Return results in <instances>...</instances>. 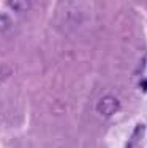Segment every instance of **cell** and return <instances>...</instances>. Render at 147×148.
<instances>
[{
	"label": "cell",
	"instance_id": "obj_1",
	"mask_svg": "<svg viewBox=\"0 0 147 148\" xmlns=\"http://www.w3.org/2000/svg\"><path fill=\"white\" fill-rule=\"evenodd\" d=\"M120 110V101L114 96V95H106V96H101L100 101L97 103V112L101 117H112L114 114Z\"/></svg>",
	"mask_w": 147,
	"mask_h": 148
},
{
	"label": "cell",
	"instance_id": "obj_2",
	"mask_svg": "<svg viewBox=\"0 0 147 148\" xmlns=\"http://www.w3.org/2000/svg\"><path fill=\"white\" fill-rule=\"evenodd\" d=\"M10 10H13L14 13H26L32 8V2L29 0H11V2L6 3Z\"/></svg>",
	"mask_w": 147,
	"mask_h": 148
},
{
	"label": "cell",
	"instance_id": "obj_3",
	"mask_svg": "<svg viewBox=\"0 0 147 148\" xmlns=\"http://www.w3.org/2000/svg\"><path fill=\"white\" fill-rule=\"evenodd\" d=\"M13 17L6 13H0V33H5L13 27Z\"/></svg>",
	"mask_w": 147,
	"mask_h": 148
},
{
	"label": "cell",
	"instance_id": "obj_4",
	"mask_svg": "<svg viewBox=\"0 0 147 148\" xmlns=\"http://www.w3.org/2000/svg\"><path fill=\"white\" fill-rule=\"evenodd\" d=\"M142 136H144V125H138V128L135 129V132H133V137H131V140H130V145H128V148H131L135 142H139V140L142 139Z\"/></svg>",
	"mask_w": 147,
	"mask_h": 148
},
{
	"label": "cell",
	"instance_id": "obj_5",
	"mask_svg": "<svg viewBox=\"0 0 147 148\" xmlns=\"http://www.w3.org/2000/svg\"><path fill=\"white\" fill-rule=\"evenodd\" d=\"M11 71H13L11 68H8V66H5V65H0V79H6V77H10Z\"/></svg>",
	"mask_w": 147,
	"mask_h": 148
}]
</instances>
